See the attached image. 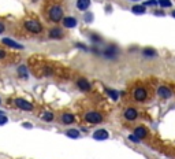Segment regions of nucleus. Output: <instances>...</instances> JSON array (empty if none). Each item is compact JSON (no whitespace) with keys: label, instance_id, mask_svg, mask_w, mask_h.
Segmentation results:
<instances>
[{"label":"nucleus","instance_id":"obj_21","mask_svg":"<svg viewBox=\"0 0 175 159\" xmlns=\"http://www.w3.org/2000/svg\"><path fill=\"white\" fill-rule=\"evenodd\" d=\"M133 12H134V14H144L145 12V6H133Z\"/></svg>","mask_w":175,"mask_h":159},{"label":"nucleus","instance_id":"obj_30","mask_svg":"<svg viewBox=\"0 0 175 159\" xmlns=\"http://www.w3.org/2000/svg\"><path fill=\"white\" fill-rule=\"evenodd\" d=\"M77 47H78V48H82V49H86V47H85L84 44H81V43H78V44H77Z\"/></svg>","mask_w":175,"mask_h":159},{"label":"nucleus","instance_id":"obj_4","mask_svg":"<svg viewBox=\"0 0 175 159\" xmlns=\"http://www.w3.org/2000/svg\"><path fill=\"white\" fill-rule=\"evenodd\" d=\"M118 54H119V51H118L116 47L110 45V47H107V48L104 49L103 55H104V58H107V59H116Z\"/></svg>","mask_w":175,"mask_h":159},{"label":"nucleus","instance_id":"obj_17","mask_svg":"<svg viewBox=\"0 0 175 159\" xmlns=\"http://www.w3.org/2000/svg\"><path fill=\"white\" fill-rule=\"evenodd\" d=\"M142 55H144L145 58H148V59H152V58H155L157 54H156V51L153 48H144L142 49Z\"/></svg>","mask_w":175,"mask_h":159},{"label":"nucleus","instance_id":"obj_27","mask_svg":"<svg viewBox=\"0 0 175 159\" xmlns=\"http://www.w3.org/2000/svg\"><path fill=\"white\" fill-rule=\"evenodd\" d=\"M92 18H93V17H92L90 12H89V15H85V21H86V22H90V21H92Z\"/></svg>","mask_w":175,"mask_h":159},{"label":"nucleus","instance_id":"obj_14","mask_svg":"<svg viewBox=\"0 0 175 159\" xmlns=\"http://www.w3.org/2000/svg\"><path fill=\"white\" fill-rule=\"evenodd\" d=\"M74 121H75V117L70 113H65L62 115V123H65V125H71Z\"/></svg>","mask_w":175,"mask_h":159},{"label":"nucleus","instance_id":"obj_22","mask_svg":"<svg viewBox=\"0 0 175 159\" xmlns=\"http://www.w3.org/2000/svg\"><path fill=\"white\" fill-rule=\"evenodd\" d=\"M41 118L44 121H47V122H51V121L53 119V113H49V111H47V113H44L43 115H41Z\"/></svg>","mask_w":175,"mask_h":159},{"label":"nucleus","instance_id":"obj_1","mask_svg":"<svg viewBox=\"0 0 175 159\" xmlns=\"http://www.w3.org/2000/svg\"><path fill=\"white\" fill-rule=\"evenodd\" d=\"M23 26H25V29H26L27 32H30V33H34V34L41 33V32H43V25H41L39 21H34V19L26 21V22L23 24Z\"/></svg>","mask_w":175,"mask_h":159},{"label":"nucleus","instance_id":"obj_16","mask_svg":"<svg viewBox=\"0 0 175 159\" xmlns=\"http://www.w3.org/2000/svg\"><path fill=\"white\" fill-rule=\"evenodd\" d=\"M90 6V0H77V8L81 11H85Z\"/></svg>","mask_w":175,"mask_h":159},{"label":"nucleus","instance_id":"obj_9","mask_svg":"<svg viewBox=\"0 0 175 159\" xmlns=\"http://www.w3.org/2000/svg\"><path fill=\"white\" fill-rule=\"evenodd\" d=\"M77 87L82 92H89V91H90V84H89V81L86 78H79L77 81Z\"/></svg>","mask_w":175,"mask_h":159},{"label":"nucleus","instance_id":"obj_32","mask_svg":"<svg viewBox=\"0 0 175 159\" xmlns=\"http://www.w3.org/2000/svg\"><path fill=\"white\" fill-rule=\"evenodd\" d=\"M171 15H173V17H174V18H175V10H174V11H173V12H171Z\"/></svg>","mask_w":175,"mask_h":159},{"label":"nucleus","instance_id":"obj_26","mask_svg":"<svg viewBox=\"0 0 175 159\" xmlns=\"http://www.w3.org/2000/svg\"><path fill=\"white\" fill-rule=\"evenodd\" d=\"M129 139H130V140H131V141H135V143H137V141H140V139H138V137H135V136H134V135H131V136H129Z\"/></svg>","mask_w":175,"mask_h":159},{"label":"nucleus","instance_id":"obj_2","mask_svg":"<svg viewBox=\"0 0 175 159\" xmlns=\"http://www.w3.org/2000/svg\"><path fill=\"white\" fill-rule=\"evenodd\" d=\"M48 17L52 22H59L63 18V8L60 6H52L48 11Z\"/></svg>","mask_w":175,"mask_h":159},{"label":"nucleus","instance_id":"obj_10","mask_svg":"<svg viewBox=\"0 0 175 159\" xmlns=\"http://www.w3.org/2000/svg\"><path fill=\"white\" fill-rule=\"evenodd\" d=\"M77 25H78V21L75 19L74 17H66V18H63V26H65V28L71 29V28H75Z\"/></svg>","mask_w":175,"mask_h":159},{"label":"nucleus","instance_id":"obj_25","mask_svg":"<svg viewBox=\"0 0 175 159\" xmlns=\"http://www.w3.org/2000/svg\"><path fill=\"white\" fill-rule=\"evenodd\" d=\"M156 4H157V2H156V0H149V2L145 3V6H156Z\"/></svg>","mask_w":175,"mask_h":159},{"label":"nucleus","instance_id":"obj_5","mask_svg":"<svg viewBox=\"0 0 175 159\" xmlns=\"http://www.w3.org/2000/svg\"><path fill=\"white\" fill-rule=\"evenodd\" d=\"M15 106L19 107L21 110H25V111H31L33 110V104L30 103V101L25 100V99H15Z\"/></svg>","mask_w":175,"mask_h":159},{"label":"nucleus","instance_id":"obj_18","mask_svg":"<svg viewBox=\"0 0 175 159\" xmlns=\"http://www.w3.org/2000/svg\"><path fill=\"white\" fill-rule=\"evenodd\" d=\"M18 75H19L21 78H23V80H26L27 77H29L26 66H19V67H18Z\"/></svg>","mask_w":175,"mask_h":159},{"label":"nucleus","instance_id":"obj_19","mask_svg":"<svg viewBox=\"0 0 175 159\" xmlns=\"http://www.w3.org/2000/svg\"><path fill=\"white\" fill-rule=\"evenodd\" d=\"M107 95H108V96H110L114 101H116L118 97H119V93H118L115 89H107Z\"/></svg>","mask_w":175,"mask_h":159},{"label":"nucleus","instance_id":"obj_11","mask_svg":"<svg viewBox=\"0 0 175 159\" xmlns=\"http://www.w3.org/2000/svg\"><path fill=\"white\" fill-rule=\"evenodd\" d=\"M157 95L161 97V99H168V97H171L173 92H171V91H170V88H167V87H159Z\"/></svg>","mask_w":175,"mask_h":159},{"label":"nucleus","instance_id":"obj_31","mask_svg":"<svg viewBox=\"0 0 175 159\" xmlns=\"http://www.w3.org/2000/svg\"><path fill=\"white\" fill-rule=\"evenodd\" d=\"M23 126H25V128H31V125H30L29 122H25V123H23Z\"/></svg>","mask_w":175,"mask_h":159},{"label":"nucleus","instance_id":"obj_33","mask_svg":"<svg viewBox=\"0 0 175 159\" xmlns=\"http://www.w3.org/2000/svg\"><path fill=\"white\" fill-rule=\"evenodd\" d=\"M2 114H3V111H2V110H0V115H2Z\"/></svg>","mask_w":175,"mask_h":159},{"label":"nucleus","instance_id":"obj_7","mask_svg":"<svg viewBox=\"0 0 175 159\" xmlns=\"http://www.w3.org/2000/svg\"><path fill=\"white\" fill-rule=\"evenodd\" d=\"M146 91H145V88H135L134 89V99L137 101H144L146 99Z\"/></svg>","mask_w":175,"mask_h":159},{"label":"nucleus","instance_id":"obj_28","mask_svg":"<svg viewBox=\"0 0 175 159\" xmlns=\"http://www.w3.org/2000/svg\"><path fill=\"white\" fill-rule=\"evenodd\" d=\"M4 29H6V26H4V24H2V22H0V34L3 33V32H4Z\"/></svg>","mask_w":175,"mask_h":159},{"label":"nucleus","instance_id":"obj_35","mask_svg":"<svg viewBox=\"0 0 175 159\" xmlns=\"http://www.w3.org/2000/svg\"><path fill=\"white\" fill-rule=\"evenodd\" d=\"M135 2H137V0H135Z\"/></svg>","mask_w":175,"mask_h":159},{"label":"nucleus","instance_id":"obj_12","mask_svg":"<svg viewBox=\"0 0 175 159\" xmlns=\"http://www.w3.org/2000/svg\"><path fill=\"white\" fill-rule=\"evenodd\" d=\"M137 115H138V113H137V110L133 109V107H129V109H126V111H125V118L127 121H134L137 118Z\"/></svg>","mask_w":175,"mask_h":159},{"label":"nucleus","instance_id":"obj_20","mask_svg":"<svg viewBox=\"0 0 175 159\" xmlns=\"http://www.w3.org/2000/svg\"><path fill=\"white\" fill-rule=\"evenodd\" d=\"M66 135L69 136V137H71V139H78L79 137V132L77 129H70L66 132Z\"/></svg>","mask_w":175,"mask_h":159},{"label":"nucleus","instance_id":"obj_23","mask_svg":"<svg viewBox=\"0 0 175 159\" xmlns=\"http://www.w3.org/2000/svg\"><path fill=\"white\" fill-rule=\"evenodd\" d=\"M157 3L160 4V7H163V8H168V7H171V6H173L171 0H159Z\"/></svg>","mask_w":175,"mask_h":159},{"label":"nucleus","instance_id":"obj_3","mask_svg":"<svg viewBox=\"0 0 175 159\" xmlns=\"http://www.w3.org/2000/svg\"><path fill=\"white\" fill-rule=\"evenodd\" d=\"M85 121L89 123H100L103 121V115L98 111H89L85 114Z\"/></svg>","mask_w":175,"mask_h":159},{"label":"nucleus","instance_id":"obj_29","mask_svg":"<svg viewBox=\"0 0 175 159\" xmlns=\"http://www.w3.org/2000/svg\"><path fill=\"white\" fill-rule=\"evenodd\" d=\"M4 58H6V52L0 49V59H4Z\"/></svg>","mask_w":175,"mask_h":159},{"label":"nucleus","instance_id":"obj_34","mask_svg":"<svg viewBox=\"0 0 175 159\" xmlns=\"http://www.w3.org/2000/svg\"><path fill=\"white\" fill-rule=\"evenodd\" d=\"M0 103H2V100H0Z\"/></svg>","mask_w":175,"mask_h":159},{"label":"nucleus","instance_id":"obj_15","mask_svg":"<svg viewBox=\"0 0 175 159\" xmlns=\"http://www.w3.org/2000/svg\"><path fill=\"white\" fill-rule=\"evenodd\" d=\"M133 135L138 139H144V137H146V135H148V130L145 128H142V126H138V128L134 129V133H133Z\"/></svg>","mask_w":175,"mask_h":159},{"label":"nucleus","instance_id":"obj_13","mask_svg":"<svg viewBox=\"0 0 175 159\" xmlns=\"http://www.w3.org/2000/svg\"><path fill=\"white\" fill-rule=\"evenodd\" d=\"M108 132L106 129H98V130H96V132L93 133V139L94 140H106V139H108Z\"/></svg>","mask_w":175,"mask_h":159},{"label":"nucleus","instance_id":"obj_8","mask_svg":"<svg viewBox=\"0 0 175 159\" xmlns=\"http://www.w3.org/2000/svg\"><path fill=\"white\" fill-rule=\"evenodd\" d=\"M3 44L7 47H10V48H14V49H23V45L19 43H17V41L11 40V39H3Z\"/></svg>","mask_w":175,"mask_h":159},{"label":"nucleus","instance_id":"obj_6","mask_svg":"<svg viewBox=\"0 0 175 159\" xmlns=\"http://www.w3.org/2000/svg\"><path fill=\"white\" fill-rule=\"evenodd\" d=\"M48 36H49V39H53V40H60V39H63L65 33H63V30L60 29V28H52V29L49 30Z\"/></svg>","mask_w":175,"mask_h":159},{"label":"nucleus","instance_id":"obj_24","mask_svg":"<svg viewBox=\"0 0 175 159\" xmlns=\"http://www.w3.org/2000/svg\"><path fill=\"white\" fill-rule=\"evenodd\" d=\"M7 117L4 115V114H2V115H0V125H6V123H7Z\"/></svg>","mask_w":175,"mask_h":159}]
</instances>
